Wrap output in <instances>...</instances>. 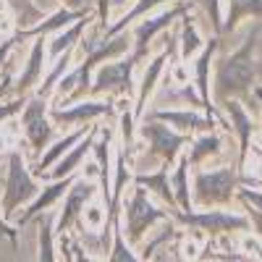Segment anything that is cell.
<instances>
[{"label":"cell","instance_id":"obj_32","mask_svg":"<svg viewBox=\"0 0 262 262\" xmlns=\"http://www.w3.org/2000/svg\"><path fill=\"white\" fill-rule=\"evenodd\" d=\"M107 259H113V262H134V259H139V254H134V249H131L128 238H126V233H123L121 217H118L116 231H113V247H111V254H107Z\"/></svg>","mask_w":262,"mask_h":262},{"label":"cell","instance_id":"obj_24","mask_svg":"<svg viewBox=\"0 0 262 262\" xmlns=\"http://www.w3.org/2000/svg\"><path fill=\"white\" fill-rule=\"evenodd\" d=\"M189 173H191L189 152H181L179 160H176V168H173L170 186H173V194H176L179 210H184V212L194 210V202H191V186H189Z\"/></svg>","mask_w":262,"mask_h":262},{"label":"cell","instance_id":"obj_21","mask_svg":"<svg viewBox=\"0 0 262 262\" xmlns=\"http://www.w3.org/2000/svg\"><path fill=\"white\" fill-rule=\"evenodd\" d=\"M81 16H90V13H81V11H71V8H58L55 13H50V16H45L39 21V24H34V27H29V29H18L16 32V37L18 39H27V37H45V34H58V32H63L66 27H71L74 21H79Z\"/></svg>","mask_w":262,"mask_h":262},{"label":"cell","instance_id":"obj_29","mask_svg":"<svg viewBox=\"0 0 262 262\" xmlns=\"http://www.w3.org/2000/svg\"><path fill=\"white\" fill-rule=\"evenodd\" d=\"M179 42H181V60L194 58L196 53H200V50L205 48V39H202L200 29H196V21L189 16V11L181 16V32H179Z\"/></svg>","mask_w":262,"mask_h":262},{"label":"cell","instance_id":"obj_25","mask_svg":"<svg viewBox=\"0 0 262 262\" xmlns=\"http://www.w3.org/2000/svg\"><path fill=\"white\" fill-rule=\"evenodd\" d=\"M223 152V137L217 131H202L196 139H191V147H189V163L191 168H202L207 158H217Z\"/></svg>","mask_w":262,"mask_h":262},{"label":"cell","instance_id":"obj_42","mask_svg":"<svg viewBox=\"0 0 262 262\" xmlns=\"http://www.w3.org/2000/svg\"><path fill=\"white\" fill-rule=\"evenodd\" d=\"M3 147H6V142H3V137H0V152H3Z\"/></svg>","mask_w":262,"mask_h":262},{"label":"cell","instance_id":"obj_1","mask_svg":"<svg viewBox=\"0 0 262 262\" xmlns=\"http://www.w3.org/2000/svg\"><path fill=\"white\" fill-rule=\"evenodd\" d=\"M259 32H262V21L247 32L242 48H236L231 55L221 58L215 63V84H212V100L215 102H226L231 97L236 100H249L252 86L259 74V63H257V45H259Z\"/></svg>","mask_w":262,"mask_h":262},{"label":"cell","instance_id":"obj_17","mask_svg":"<svg viewBox=\"0 0 262 262\" xmlns=\"http://www.w3.org/2000/svg\"><path fill=\"white\" fill-rule=\"evenodd\" d=\"M223 111L228 113V118H231V128L236 131V137H238V163H236V168L242 170V168L247 165V155H249V147H252L254 121H252V116L247 113L244 102H238L236 97H231V100L223 102Z\"/></svg>","mask_w":262,"mask_h":262},{"label":"cell","instance_id":"obj_4","mask_svg":"<svg viewBox=\"0 0 262 262\" xmlns=\"http://www.w3.org/2000/svg\"><path fill=\"white\" fill-rule=\"evenodd\" d=\"M39 184L37 179L29 173L27 163H24V155L18 149H11L6 155V186H3V215L8 221H13L18 207H27L34 196L39 194Z\"/></svg>","mask_w":262,"mask_h":262},{"label":"cell","instance_id":"obj_20","mask_svg":"<svg viewBox=\"0 0 262 262\" xmlns=\"http://www.w3.org/2000/svg\"><path fill=\"white\" fill-rule=\"evenodd\" d=\"M111 142H113V126H100V134L95 139L92 152H95V160L100 165V191H102L105 205H111V194H113V189H111V184H113L111 181V173H113V168H111Z\"/></svg>","mask_w":262,"mask_h":262},{"label":"cell","instance_id":"obj_44","mask_svg":"<svg viewBox=\"0 0 262 262\" xmlns=\"http://www.w3.org/2000/svg\"><path fill=\"white\" fill-rule=\"evenodd\" d=\"M0 42H3V39H0Z\"/></svg>","mask_w":262,"mask_h":262},{"label":"cell","instance_id":"obj_8","mask_svg":"<svg viewBox=\"0 0 262 262\" xmlns=\"http://www.w3.org/2000/svg\"><path fill=\"white\" fill-rule=\"evenodd\" d=\"M137 60L134 55H121L113 58L111 63H100L97 71H95V81H92V90L90 97H100V95H116V97H128L134 95L137 84H134V69H137Z\"/></svg>","mask_w":262,"mask_h":262},{"label":"cell","instance_id":"obj_28","mask_svg":"<svg viewBox=\"0 0 262 262\" xmlns=\"http://www.w3.org/2000/svg\"><path fill=\"white\" fill-rule=\"evenodd\" d=\"M247 16L262 18V0H228V13L223 18V32L221 34H231Z\"/></svg>","mask_w":262,"mask_h":262},{"label":"cell","instance_id":"obj_13","mask_svg":"<svg viewBox=\"0 0 262 262\" xmlns=\"http://www.w3.org/2000/svg\"><path fill=\"white\" fill-rule=\"evenodd\" d=\"M217 48H221V34H212V37L205 42V48L194 55L191 69H194V84H196V92H200V97H202V102H205V113H207V116H212V118H217V121H223V123L231 128V123L223 118V113L212 105V92H210V66H212V58H215Z\"/></svg>","mask_w":262,"mask_h":262},{"label":"cell","instance_id":"obj_31","mask_svg":"<svg viewBox=\"0 0 262 262\" xmlns=\"http://www.w3.org/2000/svg\"><path fill=\"white\" fill-rule=\"evenodd\" d=\"M74 50L76 48H71V50H66L58 60H53V69H50V74L45 76V81H42L39 86H37V95H42V97H50L53 92H55V86H58V81L69 74V69H71V60H74Z\"/></svg>","mask_w":262,"mask_h":262},{"label":"cell","instance_id":"obj_41","mask_svg":"<svg viewBox=\"0 0 262 262\" xmlns=\"http://www.w3.org/2000/svg\"><path fill=\"white\" fill-rule=\"evenodd\" d=\"M0 11H8V6H6V0H0Z\"/></svg>","mask_w":262,"mask_h":262},{"label":"cell","instance_id":"obj_18","mask_svg":"<svg viewBox=\"0 0 262 262\" xmlns=\"http://www.w3.org/2000/svg\"><path fill=\"white\" fill-rule=\"evenodd\" d=\"M45 60H48V45H45V39H42V37H37V42L29 50V58L24 63V71H21L18 79L13 81V92H11L13 97H27L29 90H34V86L39 84Z\"/></svg>","mask_w":262,"mask_h":262},{"label":"cell","instance_id":"obj_11","mask_svg":"<svg viewBox=\"0 0 262 262\" xmlns=\"http://www.w3.org/2000/svg\"><path fill=\"white\" fill-rule=\"evenodd\" d=\"M163 50L155 55V58H149L147 60V66H144V74H142V81L137 84V100H134V116H137V121L144 116V107H147V102L152 100V95H155V90H158V81H160V76H163V69H165V60L168 58H181V55H176V48L181 45L179 42V34L176 32H168V34H163Z\"/></svg>","mask_w":262,"mask_h":262},{"label":"cell","instance_id":"obj_12","mask_svg":"<svg viewBox=\"0 0 262 262\" xmlns=\"http://www.w3.org/2000/svg\"><path fill=\"white\" fill-rule=\"evenodd\" d=\"M118 113V107L111 100H76L66 107H50V118L60 126H81V123H92L97 118H113Z\"/></svg>","mask_w":262,"mask_h":262},{"label":"cell","instance_id":"obj_10","mask_svg":"<svg viewBox=\"0 0 262 262\" xmlns=\"http://www.w3.org/2000/svg\"><path fill=\"white\" fill-rule=\"evenodd\" d=\"M186 11H189V3H186V0H179L176 6H170V8L155 13V16H144L139 24L134 27V32H131V55H134V60L144 63L149 50H152L155 37L173 24V18H181Z\"/></svg>","mask_w":262,"mask_h":262},{"label":"cell","instance_id":"obj_19","mask_svg":"<svg viewBox=\"0 0 262 262\" xmlns=\"http://www.w3.org/2000/svg\"><path fill=\"white\" fill-rule=\"evenodd\" d=\"M90 123H81V126H76L74 131H63V137H58L45 152H42V158H39V163H37V168H34V173H37V176H42V173H48L63 155H66V152H69L76 142H81L86 134H90Z\"/></svg>","mask_w":262,"mask_h":262},{"label":"cell","instance_id":"obj_33","mask_svg":"<svg viewBox=\"0 0 262 262\" xmlns=\"http://www.w3.org/2000/svg\"><path fill=\"white\" fill-rule=\"evenodd\" d=\"M196 6H202L207 21H210V29L212 34H221L223 32V8H221V0H194Z\"/></svg>","mask_w":262,"mask_h":262},{"label":"cell","instance_id":"obj_34","mask_svg":"<svg viewBox=\"0 0 262 262\" xmlns=\"http://www.w3.org/2000/svg\"><path fill=\"white\" fill-rule=\"evenodd\" d=\"M107 221V205H95L90 202L84 210V226L86 228H102V223Z\"/></svg>","mask_w":262,"mask_h":262},{"label":"cell","instance_id":"obj_43","mask_svg":"<svg viewBox=\"0 0 262 262\" xmlns=\"http://www.w3.org/2000/svg\"><path fill=\"white\" fill-rule=\"evenodd\" d=\"M257 95H259V97H262V90H257Z\"/></svg>","mask_w":262,"mask_h":262},{"label":"cell","instance_id":"obj_16","mask_svg":"<svg viewBox=\"0 0 262 262\" xmlns=\"http://www.w3.org/2000/svg\"><path fill=\"white\" fill-rule=\"evenodd\" d=\"M97 134H100V126H92L90 128V134H86L81 142H76L66 155L48 170V173H42V181H53V179H66V176H74V173H79V165H81V160L92 152V147H95V139H97Z\"/></svg>","mask_w":262,"mask_h":262},{"label":"cell","instance_id":"obj_30","mask_svg":"<svg viewBox=\"0 0 262 262\" xmlns=\"http://www.w3.org/2000/svg\"><path fill=\"white\" fill-rule=\"evenodd\" d=\"M6 6H8L18 29H29V27L39 24V21L45 18V11L39 6H34L32 0H6Z\"/></svg>","mask_w":262,"mask_h":262},{"label":"cell","instance_id":"obj_9","mask_svg":"<svg viewBox=\"0 0 262 262\" xmlns=\"http://www.w3.org/2000/svg\"><path fill=\"white\" fill-rule=\"evenodd\" d=\"M97 191H100V186L92 179L76 176V181L71 184V189L66 191V196H63V207L58 210V223H55L58 236L69 233L71 228L74 231L84 228V210L97 196Z\"/></svg>","mask_w":262,"mask_h":262},{"label":"cell","instance_id":"obj_3","mask_svg":"<svg viewBox=\"0 0 262 262\" xmlns=\"http://www.w3.org/2000/svg\"><path fill=\"white\" fill-rule=\"evenodd\" d=\"M170 217L176 221L179 226L184 228H194L200 233H207V236H226V233H249L252 231V223H249V215L244 212H228V210H215V207H207V210H200L194 207L189 212L184 210H170Z\"/></svg>","mask_w":262,"mask_h":262},{"label":"cell","instance_id":"obj_36","mask_svg":"<svg viewBox=\"0 0 262 262\" xmlns=\"http://www.w3.org/2000/svg\"><path fill=\"white\" fill-rule=\"evenodd\" d=\"M111 3L113 0H97V32L111 27Z\"/></svg>","mask_w":262,"mask_h":262},{"label":"cell","instance_id":"obj_27","mask_svg":"<svg viewBox=\"0 0 262 262\" xmlns=\"http://www.w3.org/2000/svg\"><path fill=\"white\" fill-rule=\"evenodd\" d=\"M163 3H170V0H137L134 6H131L126 13H121L118 16V21L116 24H111L105 32H102V37H113V34H118V32H126L134 21H139V18H144L149 11H155V8H160Z\"/></svg>","mask_w":262,"mask_h":262},{"label":"cell","instance_id":"obj_38","mask_svg":"<svg viewBox=\"0 0 262 262\" xmlns=\"http://www.w3.org/2000/svg\"><path fill=\"white\" fill-rule=\"evenodd\" d=\"M63 6L81 13H97V0H63Z\"/></svg>","mask_w":262,"mask_h":262},{"label":"cell","instance_id":"obj_22","mask_svg":"<svg viewBox=\"0 0 262 262\" xmlns=\"http://www.w3.org/2000/svg\"><path fill=\"white\" fill-rule=\"evenodd\" d=\"M97 13H90V16H81L79 21H74L71 27H66L63 32L53 34V42H48V63L58 60L66 50H71V48H79V39L84 37V32L90 29V24L95 21Z\"/></svg>","mask_w":262,"mask_h":262},{"label":"cell","instance_id":"obj_39","mask_svg":"<svg viewBox=\"0 0 262 262\" xmlns=\"http://www.w3.org/2000/svg\"><path fill=\"white\" fill-rule=\"evenodd\" d=\"M236 196H244L247 202H252L254 207H259L262 210V191H257V189H238V194Z\"/></svg>","mask_w":262,"mask_h":262},{"label":"cell","instance_id":"obj_14","mask_svg":"<svg viewBox=\"0 0 262 262\" xmlns=\"http://www.w3.org/2000/svg\"><path fill=\"white\" fill-rule=\"evenodd\" d=\"M147 118H158V121H165L168 126H173L176 131H184V134H196V131H212L215 128V118L207 116L205 111L200 113L196 107H152L147 113Z\"/></svg>","mask_w":262,"mask_h":262},{"label":"cell","instance_id":"obj_23","mask_svg":"<svg viewBox=\"0 0 262 262\" xmlns=\"http://www.w3.org/2000/svg\"><path fill=\"white\" fill-rule=\"evenodd\" d=\"M134 184L144 186V189L152 191V194H158L163 202H168L170 210L179 207L176 194H173V186H170V176H168V163H160V168L152 170V173H137V176H134Z\"/></svg>","mask_w":262,"mask_h":262},{"label":"cell","instance_id":"obj_5","mask_svg":"<svg viewBox=\"0 0 262 262\" xmlns=\"http://www.w3.org/2000/svg\"><path fill=\"white\" fill-rule=\"evenodd\" d=\"M134 184V181H131ZM126 238L131 247H139V242L144 238V233H149L158 223H165L170 217V210L158 207L155 202L149 200V191L139 184H134L131 189V196L126 200Z\"/></svg>","mask_w":262,"mask_h":262},{"label":"cell","instance_id":"obj_40","mask_svg":"<svg viewBox=\"0 0 262 262\" xmlns=\"http://www.w3.org/2000/svg\"><path fill=\"white\" fill-rule=\"evenodd\" d=\"M0 233L8 236V242H11V244H16V236H18V233H16V228L8 226V217L3 215V205H0Z\"/></svg>","mask_w":262,"mask_h":262},{"label":"cell","instance_id":"obj_6","mask_svg":"<svg viewBox=\"0 0 262 262\" xmlns=\"http://www.w3.org/2000/svg\"><path fill=\"white\" fill-rule=\"evenodd\" d=\"M21 128H24V137L34 155L45 152L58 139V123L50 118L48 97H42V95L27 97V105L21 111Z\"/></svg>","mask_w":262,"mask_h":262},{"label":"cell","instance_id":"obj_37","mask_svg":"<svg viewBox=\"0 0 262 262\" xmlns=\"http://www.w3.org/2000/svg\"><path fill=\"white\" fill-rule=\"evenodd\" d=\"M16 42H18V37L16 34H11V37H6L3 42H0V71L8 66V60H11V53H13V48H16Z\"/></svg>","mask_w":262,"mask_h":262},{"label":"cell","instance_id":"obj_26","mask_svg":"<svg viewBox=\"0 0 262 262\" xmlns=\"http://www.w3.org/2000/svg\"><path fill=\"white\" fill-rule=\"evenodd\" d=\"M39 217V215H37ZM55 223H58V210H45L37 226V259L53 262L55 259Z\"/></svg>","mask_w":262,"mask_h":262},{"label":"cell","instance_id":"obj_7","mask_svg":"<svg viewBox=\"0 0 262 262\" xmlns=\"http://www.w3.org/2000/svg\"><path fill=\"white\" fill-rule=\"evenodd\" d=\"M139 137L147 142L149 155H155L160 163H168V165L176 163L184 147L191 144V134L176 131L173 126H168L165 121H158V118H144L139 123Z\"/></svg>","mask_w":262,"mask_h":262},{"label":"cell","instance_id":"obj_15","mask_svg":"<svg viewBox=\"0 0 262 262\" xmlns=\"http://www.w3.org/2000/svg\"><path fill=\"white\" fill-rule=\"evenodd\" d=\"M76 176H79V173H74V176H66V179H53V181H48L45 186L39 189V194L27 205V210L16 217V228H24L29 221H34L37 215H42L45 210H50L53 205H58L63 196H66V191L71 189V184L76 181Z\"/></svg>","mask_w":262,"mask_h":262},{"label":"cell","instance_id":"obj_2","mask_svg":"<svg viewBox=\"0 0 262 262\" xmlns=\"http://www.w3.org/2000/svg\"><path fill=\"white\" fill-rule=\"evenodd\" d=\"M244 184L238 168H191V202L194 207H226L238 194V186Z\"/></svg>","mask_w":262,"mask_h":262},{"label":"cell","instance_id":"obj_35","mask_svg":"<svg viewBox=\"0 0 262 262\" xmlns=\"http://www.w3.org/2000/svg\"><path fill=\"white\" fill-rule=\"evenodd\" d=\"M236 200H238V202H242V207H244V212L249 215V223H252V233L262 238V210H259V207H254L252 202H247V200H244V196H236Z\"/></svg>","mask_w":262,"mask_h":262}]
</instances>
